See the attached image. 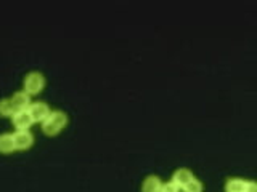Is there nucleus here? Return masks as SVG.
Returning <instances> with one entry per match:
<instances>
[{
    "instance_id": "nucleus-1",
    "label": "nucleus",
    "mask_w": 257,
    "mask_h": 192,
    "mask_svg": "<svg viewBox=\"0 0 257 192\" xmlns=\"http://www.w3.org/2000/svg\"><path fill=\"white\" fill-rule=\"evenodd\" d=\"M69 124V117L61 109H52L47 118L40 124V130L47 136H56L60 134Z\"/></svg>"
},
{
    "instance_id": "nucleus-2",
    "label": "nucleus",
    "mask_w": 257,
    "mask_h": 192,
    "mask_svg": "<svg viewBox=\"0 0 257 192\" xmlns=\"http://www.w3.org/2000/svg\"><path fill=\"white\" fill-rule=\"evenodd\" d=\"M47 78L40 70H31L23 78V90L31 96H36L44 92Z\"/></svg>"
},
{
    "instance_id": "nucleus-3",
    "label": "nucleus",
    "mask_w": 257,
    "mask_h": 192,
    "mask_svg": "<svg viewBox=\"0 0 257 192\" xmlns=\"http://www.w3.org/2000/svg\"><path fill=\"white\" fill-rule=\"evenodd\" d=\"M50 110H52L50 106H48L45 101H32L28 109L29 116L34 120V124H42L47 118V116L50 114Z\"/></svg>"
},
{
    "instance_id": "nucleus-4",
    "label": "nucleus",
    "mask_w": 257,
    "mask_h": 192,
    "mask_svg": "<svg viewBox=\"0 0 257 192\" xmlns=\"http://www.w3.org/2000/svg\"><path fill=\"white\" fill-rule=\"evenodd\" d=\"M13 141H15V149L16 150H28L34 146V134L31 130H23V132H15L13 133Z\"/></svg>"
},
{
    "instance_id": "nucleus-5",
    "label": "nucleus",
    "mask_w": 257,
    "mask_h": 192,
    "mask_svg": "<svg viewBox=\"0 0 257 192\" xmlns=\"http://www.w3.org/2000/svg\"><path fill=\"white\" fill-rule=\"evenodd\" d=\"M32 124H34V120H32L28 110H18L12 116V125L16 128V132L29 130Z\"/></svg>"
},
{
    "instance_id": "nucleus-6",
    "label": "nucleus",
    "mask_w": 257,
    "mask_h": 192,
    "mask_svg": "<svg viewBox=\"0 0 257 192\" xmlns=\"http://www.w3.org/2000/svg\"><path fill=\"white\" fill-rule=\"evenodd\" d=\"M10 100L13 102L16 112H18V110H28L29 106H31V102H32V96L28 94L24 90H18V92H15L10 96Z\"/></svg>"
},
{
    "instance_id": "nucleus-7",
    "label": "nucleus",
    "mask_w": 257,
    "mask_h": 192,
    "mask_svg": "<svg viewBox=\"0 0 257 192\" xmlns=\"http://www.w3.org/2000/svg\"><path fill=\"white\" fill-rule=\"evenodd\" d=\"M193 178H196V176L193 174V172L188 170V168H177L171 178V182H174L177 188L182 189L185 184H188Z\"/></svg>"
},
{
    "instance_id": "nucleus-8",
    "label": "nucleus",
    "mask_w": 257,
    "mask_h": 192,
    "mask_svg": "<svg viewBox=\"0 0 257 192\" xmlns=\"http://www.w3.org/2000/svg\"><path fill=\"white\" fill-rule=\"evenodd\" d=\"M164 181L161 180V176L158 174H148L147 178L143 180L140 192H161Z\"/></svg>"
},
{
    "instance_id": "nucleus-9",
    "label": "nucleus",
    "mask_w": 257,
    "mask_h": 192,
    "mask_svg": "<svg viewBox=\"0 0 257 192\" xmlns=\"http://www.w3.org/2000/svg\"><path fill=\"white\" fill-rule=\"evenodd\" d=\"M247 180L243 178H228L225 182V192H246Z\"/></svg>"
},
{
    "instance_id": "nucleus-10",
    "label": "nucleus",
    "mask_w": 257,
    "mask_h": 192,
    "mask_svg": "<svg viewBox=\"0 0 257 192\" xmlns=\"http://www.w3.org/2000/svg\"><path fill=\"white\" fill-rule=\"evenodd\" d=\"M15 150L13 133H0V154H13Z\"/></svg>"
},
{
    "instance_id": "nucleus-11",
    "label": "nucleus",
    "mask_w": 257,
    "mask_h": 192,
    "mask_svg": "<svg viewBox=\"0 0 257 192\" xmlns=\"http://www.w3.org/2000/svg\"><path fill=\"white\" fill-rule=\"evenodd\" d=\"M16 112L15 106H13V102L10 98H2L0 100V117H10Z\"/></svg>"
},
{
    "instance_id": "nucleus-12",
    "label": "nucleus",
    "mask_w": 257,
    "mask_h": 192,
    "mask_svg": "<svg viewBox=\"0 0 257 192\" xmlns=\"http://www.w3.org/2000/svg\"><path fill=\"white\" fill-rule=\"evenodd\" d=\"M203 190H204V184L198 178H193L188 184H185L180 189V192H203Z\"/></svg>"
},
{
    "instance_id": "nucleus-13",
    "label": "nucleus",
    "mask_w": 257,
    "mask_h": 192,
    "mask_svg": "<svg viewBox=\"0 0 257 192\" xmlns=\"http://www.w3.org/2000/svg\"><path fill=\"white\" fill-rule=\"evenodd\" d=\"M161 192H180V189L177 188L174 182L167 181V182L163 184V188H161Z\"/></svg>"
},
{
    "instance_id": "nucleus-14",
    "label": "nucleus",
    "mask_w": 257,
    "mask_h": 192,
    "mask_svg": "<svg viewBox=\"0 0 257 192\" xmlns=\"http://www.w3.org/2000/svg\"><path fill=\"white\" fill-rule=\"evenodd\" d=\"M246 192H257V184L254 181H247V189Z\"/></svg>"
}]
</instances>
